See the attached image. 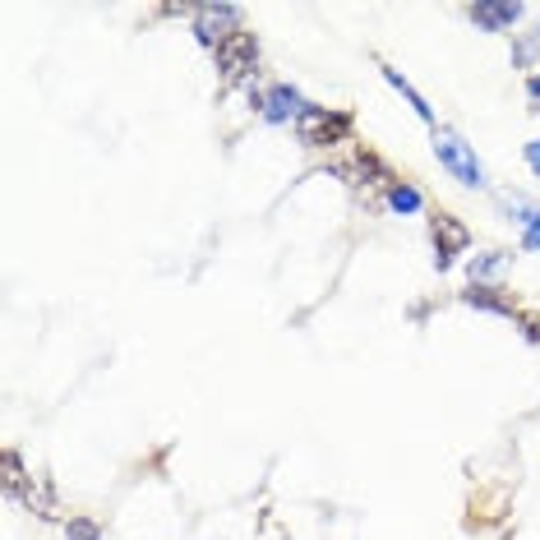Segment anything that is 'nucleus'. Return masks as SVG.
<instances>
[{"label": "nucleus", "mask_w": 540, "mask_h": 540, "mask_svg": "<svg viewBox=\"0 0 540 540\" xmlns=\"http://www.w3.org/2000/svg\"><path fill=\"white\" fill-rule=\"evenodd\" d=\"M531 93H536V97H540V74H536V79H531Z\"/></svg>", "instance_id": "nucleus-19"}, {"label": "nucleus", "mask_w": 540, "mask_h": 540, "mask_svg": "<svg viewBox=\"0 0 540 540\" xmlns=\"http://www.w3.org/2000/svg\"><path fill=\"white\" fill-rule=\"evenodd\" d=\"M540 60V24L513 42V65H536Z\"/></svg>", "instance_id": "nucleus-10"}, {"label": "nucleus", "mask_w": 540, "mask_h": 540, "mask_svg": "<svg viewBox=\"0 0 540 540\" xmlns=\"http://www.w3.org/2000/svg\"><path fill=\"white\" fill-rule=\"evenodd\" d=\"M434 153H439V162H444L448 171H453L457 180H462V185H480V162H476V153H471L467 144H462V139H457V134H448V130H439L434 134Z\"/></svg>", "instance_id": "nucleus-4"}, {"label": "nucleus", "mask_w": 540, "mask_h": 540, "mask_svg": "<svg viewBox=\"0 0 540 540\" xmlns=\"http://www.w3.org/2000/svg\"><path fill=\"white\" fill-rule=\"evenodd\" d=\"M0 471H5V490H24V471H19V457H14V453H5V457H0Z\"/></svg>", "instance_id": "nucleus-15"}, {"label": "nucleus", "mask_w": 540, "mask_h": 540, "mask_svg": "<svg viewBox=\"0 0 540 540\" xmlns=\"http://www.w3.org/2000/svg\"><path fill=\"white\" fill-rule=\"evenodd\" d=\"M65 536L70 540H102V531H97L93 517H70V522H65Z\"/></svg>", "instance_id": "nucleus-13"}, {"label": "nucleus", "mask_w": 540, "mask_h": 540, "mask_svg": "<svg viewBox=\"0 0 540 540\" xmlns=\"http://www.w3.org/2000/svg\"><path fill=\"white\" fill-rule=\"evenodd\" d=\"M527 162H531V171L540 176V139H536V144H527Z\"/></svg>", "instance_id": "nucleus-18"}, {"label": "nucleus", "mask_w": 540, "mask_h": 540, "mask_svg": "<svg viewBox=\"0 0 540 540\" xmlns=\"http://www.w3.org/2000/svg\"><path fill=\"white\" fill-rule=\"evenodd\" d=\"M522 324H527V337L540 342V314H522Z\"/></svg>", "instance_id": "nucleus-17"}, {"label": "nucleus", "mask_w": 540, "mask_h": 540, "mask_svg": "<svg viewBox=\"0 0 540 540\" xmlns=\"http://www.w3.org/2000/svg\"><path fill=\"white\" fill-rule=\"evenodd\" d=\"M296 130H300V144H310V148L342 144L351 130V116H337V111H324V107H305L296 120Z\"/></svg>", "instance_id": "nucleus-1"}, {"label": "nucleus", "mask_w": 540, "mask_h": 540, "mask_svg": "<svg viewBox=\"0 0 540 540\" xmlns=\"http://www.w3.org/2000/svg\"><path fill=\"white\" fill-rule=\"evenodd\" d=\"M384 79H388V84H393V88H397V93H402V97H407L411 107H416V116H425V120H430V107H425V97H420L416 88H411L407 79H402V74H397V70H384Z\"/></svg>", "instance_id": "nucleus-12"}, {"label": "nucleus", "mask_w": 540, "mask_h": 540, "mask_svg": "<svg viewBox=\"0 0 540 540\" xmlns=\"http://www.w3.org/2000/svg\"><path fill=\"white\" fill-rule=\"evenodd\" d=\"M471 24H480L485 33H499V28H513L522 19V5H504V0H480L471 5Z\"/></svg>", "instance_id": "nucleus-6"}, {"label": "nucleus", "mask_w": 540, "mask_h": 540, "mask_svg": "<svg viewBox=\"0 0 540 540\" xmlns=\"http://www.w3.org/2000/svg\"><path fill=\"white\" fill-rule=\"evenodd\" d=\"M388 204H393L397 213H411V208H420V194L411 190V185H393V194H388Z\"/></svg>", "instance_id": "nucleus-14"}, {"label": "nucleus", "mask_w": 540, "mask_h": 540, "mask_svg": "<svg viewBox=\"0 0 540 540\" xmlns=\"http://www.w3.org/2000/svg\"><path fill=\"white\" fill-rule=\"evenodd\" d=\"M508 264V254L504 250H490V254H480V259H471V282H480V277H494L499 268Z\"/></svg>", "instance_id": "nucleus-11"}, {"label": "nucleus", "mask_w": 540, "mask_h": 540, "mask_svg": "<svg viewBox=\"0 0 540 540\" xmlns=\"http://www.w3.org/2000/svg\"><path fill=\"white\" fill-rule=\"evenodd\" d=\"M300 111H305V107H300V97L291 93L287 84H282V88H273V93L264 97V116L273 120V125H282V120H291V116L300 120Z\"/></svg>", "instance_id": "nucleus-7"}, {"label": "nucleus", "mask_w": 540, "mask_h": 540, "mask_svg": "<svg viewBox=\"0 0 540 540\" xmlns=\"http://www.w3.org/2000/svg\"><path fill=\"white\" fill-rule=\"evenodd\" d=\"M194 33H199L204 47L217 51L227 37L240 33V10L236 5H199V14H194Z\"/></svg>", "instance_id": "nucleus-3"}, {"label": "nucleus", "mask_w": 540, "mask_h": 540, "mask_svg": "<svg viewBox=\"0 0 540 540\" xmlns=\"http://www.w3.org/2000/svg\"><path fill=\"white\" fill-rule=\"evenodd\" d=\"M24 504L33 508L37 517H56V494H51V485H47V476H28L24 480Z\"/></svg>", "instance_id": "nucleus-8"}, {"label": "nucleus", "mask_w": 540, "mask_h": 540, "mask_svg": "<svg viewBox=\"0 0 540 540\" xmlns=\"http://www.w3.org/2000/svg\"><path fill=\"white\" fill-rule=\"evenodd\" d=\"M527 245H531V250H540V213L527 217Z\"/></svg>", "instance_id": "nucleus-16"}, {"label": "nucleus", "mask_w": 540, "mask_h": 540, "mask_svg": "<svg viewBox=\"0 0 540 540\" xmlns=\"http://www.w3.org/2000/svg\"><path fill=\"white\" fill-rule=\"evenodd\" d=\"M462 300H467V305H480V310H494V314H517L513 300L499 296V287H471Z\"/></svg>", "instance_id": "nucleus-9"}, {"label": "nucleus", "mask_w": 540, "mask_h": 540, "mask_svg": "<svg viewBox=\"0 0 540 540\" xmlns=\"http://www.w3.org/2000/svg\"><path fill=\"white\" fill-rule=\"evenodd\" d=\"M430 231H434V264L439 268H448L453 264V254H462L471 245V231L457 222V217H448V213H434V222H430Z\"/></svg>", "instance_id": "nucleus-5"}, {"label": "nucleus", "mask_w": 540, "mask_h": 540, "mask_svg": "<svg viewBox=\"0 0 540 540\" xmlns=\"http://www.w3.org/2000/svg\"><path fill=\"white\" fill-rule=\"evenodd\" d=\"M254 56H259V47H254V33H245V28H240L236 37H227V42L217 47V70H222V84H240V79H250Z\"/></svg>", "instance_id": "nucleus-2"}]
</instances>
